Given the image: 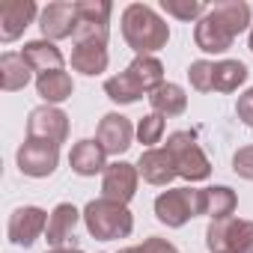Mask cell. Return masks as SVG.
Instances as JSON below:
<instances>
[{
    "label": "cell",
    "instance_id": "obj_27",
    "mask_svg": "<svg viewBox=\"0 0 253 253\" xmlns=\"http://www.w3.org/2000/svg\"><path fill=\"white\" fill-rule=\"evenodd\" d=\"M164 137V116L158 113H146L140 122H137V140L149 149H155V143H161Z\"/></svg>",
    "mask_w": 253,
    "mask_h": 253
},
{
    "label": "cell",
    "instance_id": "obj_31",
    "mask_svg": "<svg viewBox=\"0 0 253 253\" xmlns=\"http://www.w3.org/2000/svg\"><path fill=\"white\" fill-rule=\"evenodd\" d=\"M232 170H235V176L253 182V143H250V146H241V149L232 155Z\"/></svg>",
    "mask_w": 253,
    "mask_h": 253
},
{
    "label": "cell",
    "instance_id": "obj_4",
    "mask_svg": "<svg viewBox=\"0 0 253 253\" xmlns=\"http://www.w3.org/2000/svg\"><path fill=\"white\" fill-rule=\"evenodd\" d=\"M170 155H173V164H176V173L188 182H203L211 176V164L206 158V152L200 149L197 143V134L194 131H173L167 137V146H164Z\"/></svg>",
    "mask_w": 253,
    "mask_h": 253
},
{
    "label": "cell",
    "instance_id": "obj_34",
    "mask_svg": "<svg viewBox=\"0 0 253 253\" xmlns=\"http://www.w3.org/2000/svg\"><path fill=\"white\" fill-rule=\"evenodd\" d=\"M45 253H84V250L75 247V244H66V247H51V250H45Z\"/></svg>",
    "mask_w": 253,
    "mask_h": 253
},
{
    "label": "cell",
    "instance_id": "obj_1",
    "mask_svg": "<svg viewBox=\"0 0 253 253\" xmlns=\"http://www.w3.org/2000/svg\"><path fill=\"white\" fill-rule=\"evenodd\" d=\"M250 27V3L244 0H223L209 6V12L194 27V42L206 54H223L232 48L235 36Z\"/></svg>",
    "mask_w": 253,
    "mask_h": 253
},
{
    "label": "cell",
    "instance_id": "obj_32",
    "mask_svg": "<svg viewBox=\"0 0 253 253\" xmlns=\"http://www.w3.org/2000/svg\"><path fill=\"white\" fill-rule=\"evenodd\" d=\"M119 253H179L176 250V244H170L167 238H146L143 244H134V247H125V250H119Z\"/></svg>",
    "mask_w": 253,
    "mask_h": 253
},
{
    "label": "cell",
    "instance_id": "obj_25",
    "mask_svg": "<svg viewBox=\"0 0 253 253\" xmlns=\"http://www.w3.org/2000/svg\"><path fill=\"white\" fill-rule=\"evenodd\" d=\"M247 66L241 60H220L214 63V92H235L247 81Z\"/></svg>",
    "mask_w": 253,
    "mask_h": 253
},
{
    "label": "cell",
    "instance_id": "obj_24",
    "mask_svg": "<svg viewBox=\"0 0 253 253\" xmlns=\"http://www.w3.org/2000/svg\"><path fill=\"white\" fill-rule=\"evenodd\" d=\"M104 95H107L113 104H134V101H140L146 92L137 86V81H134L128 72H119V75H113V78L104 81Z\"/></svg>",
    "mask_w": 253,
    "mask_h": 253
},
{
    "label": "cell",
    "instance_id": "obj_17",
    "mask_svg": "<svg viewBox=\"0 0 253 253\" xmlns=\"http://www.w3.org/2000/svg\"><path fill=\"white\" fill-rule=\"evenodd\" d=\"M69 164L78 176H95L107 170V152L101 149L98 140H81L69 152Z\"/></svg>",
    "mask_w": 253,
    "mask_h": 253
},
{
    "label": "cell",
    "instance_id": "obj_16",
    "mask_svg": "<svg viewBox=\"0 0 253 253\" xmlns=\"http://www.w3.org/2000/svg\"><path fill=\"white\" fill-rule=\"evenodd\" d=\"M21 57H24V63H27L33 72H39V75L60 72V69L66 66L63 51H60L54 42H48V39H33V42H27V45L21 48Z\"/></svg>",
    "mask_w": 253,
    "mask_h": 253
},
{
    "label": "cell",
    "instance_id": "obj_20",
    "mask_svg": "<svg viewBox=\"0 0 253 253\" xmlns=\"http://www.w3.org/2000/svg\"><path fill=\"white\" fill-rule=\"evenodd\" d=\"M33 78V69L24 63L21 54H12L6 51L0 57V89L3 92H15V89H24Z\"/></svg>",
    "mask_w": 253,
    "mask_h": 253
},
{
    "label": "cell",
    "instance_id": "obj_26",
    "mask_svg": "<svg viewBox=\"0 0 253 253\" xmlns=\"http://www.w3.org/2000/svg\"><path fill=\"white\" fill-rule=\"evenodd\" d=\"M161 9L179 21H194V18H203L209 12V6L203 0H161Z\"/></svg>",
    "mask_w": 253,
    "mask_h": 253
},
{
    "label": "cell",
    "instance_id": "obj_6",
    "mask_svg": "<svg viewBox=\"0 0 253 253\" xmlns=\"http://www.w3.org/2000/svg\"><path fill=\"white\" fill-rule=\"evenodd\" d=\"M206 244L211 253H253V220H211L206 229Z\"/></svg>",
    "mask_w": 253,
    "mask_h": 253
},
{
    "label": "cell",
    "instance_id": "obj_13",
    "mask_svg": "<svg viewBox=\"0 0 253 253\" xmlns=\"http://www.w3.org/2000/svg\"><path fill=\"white\" fill-rule=\"evenodd\" d=\"M33 0H0V42H15L36 18Z\"/></svg>",
    "mask_w": 253,
    "mask_h": 253
},
{
    "label": "cell",
    "instance_id": "obj_9",
    "mask_svg": "<svg viewBox=\"0 0 253 253\" xmlns=\"http://www.w3.org/2000/svg\"><path fill=\"white\" fill-rule=\"evenodd\" d=\"M45 229H48V211H42L39 206H21L12 211L6 235L15 247H33Z\"/></svg>",
    "mask_w": 253,
    "mask_h": 253
},
{
    "label": "cell",
    "instance_id": "obj_7",
    "mask_svg": "<svg viewBox=\"0 0 253 253\" xmlns=\"http://www.w3.org/2000/svg\"><path fill=\"white\" fill-rule=\"evenodd\" d=\"M18 170L30 179H45L57 170L60 164V146L57 143H48V140H33L27 137L21 146H18Z\"/></svg>",
    "mask_w": 253,
    "mask_h": 253
},
{
    "label": "cell",
    "instance_id": "obj_5",
    "mask_svg": "<svg viewBox=\"0 0 253 253\" xmlns=\"http://www.w3.org/2000/svg\"><path fill=\"white\" fill-rule=\"evenodd\" d=\"M197 214H203V188H173L155 200V217L170 229L185 226Z\"/></svg>",
    "mask_w": 253,
    "mask_h": 253
},
{
    "label": "cell",
    "instance_id": "obj_10",
    "mask_svg": "<svg viewBox=\"0 0 253 253\" xmlns=\"http://www.w3.org/2000/svg\"><path fill=\"white\" fill-rule=\"evenodd\" d=\"M137 164H128V161H116V164H107L104 170V179H101V197L104 200H113V203H122L128 206V200L137 194Z\"/></svg>",
    "mask_w": 253,
    "mask_h": 253
},
{
    "label": "cell",
    "instance_id": "obj_8",
    "mask_svg": "<svg viewBox=\"0 0 253 253\" xmlns=\"http://www.w3.org/2000/svg\"><path fill=\"white\" fill-rule=\"evenodd\" d=\"M27 137L33 140H48V143H66L69 140V116L54 107V104H42L33 107L27 116Z\"/></svg>",
    "mask_w": 253,
    "mask_h": 253
},
{
    "label": "cell",
    "instance_id": "obj_21",
    "mask_svg": "<svg viewBox=\"0 0 253 253\" xmlns=\"http://www.w3.org/2000/svg\"><path fill=\"white\" fill-rule=\"evenodd\" d=\"M36 92L42 95L45 104H63L66 98H72L75 92V84H72V75L69 72H48V75H39L36 78Z\"/></svg>",
    "mask_w": 253,
    "mask_h": 253
},
{
    "label": "cell",
    "instance_id": "obj_33",
    "mask_svg": "<svg viewBox=\"0 0 253 253\" xmlns=\"http://www.w3.org/2000/svg\"><path fill=\"white\" fill-rule=\"evenodd\" d=\"M235 113H238V119L247 125V128H253V86H250L247 92L238 95V101H235Z\"/></svg>",
    "mask_w": 253,
    "mask_h": 253
},
{
    "label": "cell",
    "instance_id": "obj_30",
    "mask_svg": "<svg viewBox=\"0 0 253 253\" xmlns=\"http://www.w3.org/2000/svg\"><path fill=\"white\" fill-rule=\"evenodd\" d=\"M110 36V24H95V21H78L75 30V42H107Z\"/></svg>",
    "mask_w": 253,
    "mask_h": 253
},
{
    "label": "cell",
    "instance_id": "obj_22",
    "mask_svg": "<svg viewBox=\"0 0 253 253\" xmlns=\"http://www.w3.org/2000/svg\"><path fill=\"white\" fill-rule=\"evenodd\" d=\"M238 206V197L232 188L226 185H214V188H203V214L211 217V220H226L232 217Z\"/></svg>",
    "mask_w": 253,
    "mask_h": 253
},
{
    "label": "cell",
    "instance_id": "obj_3",
    "mask_svg": "<svg viewBox=\"0 0 253 253\" xmlns=\"http://www.w3.org/2000/svg\"><path fill=\"white\" fill-rule=\"evenodd\" d=\"M84 223L86 232L98 241H116V238H128L134 229V217L128 211V206L113 203V200H89L84 206Z\"/></svg>",
    "mask_w": 253,
    "mask_h": 253
},
{
    "label": "cell",
    "instance_id": "obj_29",
    "mask_svg": "<svg viewBox=\"0 0 253 253\" xmlns=\"http://www.w3.org/2000/svg\"><path fill=\"white\" fill-rule=\"evenodd\" d=\"M78 21H95V24H110L113 6L107 0H78Z\"/></svg>",
    "mask_w": 253,
    "mask_h": 253
},
{
    "label": "cell",
    "instance_id": "obj_35",
    "mask_svg": "<svg viewBox=\"0 0 253 253\" xmlns=\"http://www.w3.org/2000/svg\"><path fill=\"white\" fill-rule=\"evenodd\" d=\"M250 51H253V27H250Z\"/></svg>",
    "mask_w": 253,
    "mask_h": 253
},
{
    "label": "cell",
    "instance_id": "obj_15",
    "mask_svg": "<svg viewBox=\"0 0 253 253\" xmlns=\"http://www.w3.org/2000/svg\"><path fill=\"white\" fill-rule=\"evenodd\" d=\"M81 217H84V211H78L72 203H60V206H54V211L48 214L45 241H48L51 247H66Z\"/></svg>",
    "mask_w": 253,
    "mask_h": 253
},
{
    "label": "cell",
    "instance_id": "obj_2",
    "mask_svg": "<svg viewBox=\"0 0 253 253\" xmlns=\"http://www.w3.org/2000/svg\"><path fill=\"white\" fill-rule=\"evenodd\" d=\"M122 39L137 57H152L155 51L167 48L170 24L146 3H128L122 12Z\"/></svg>",
    "mask_w": 253,
    "mask_h": 253
},
{
    "label": "cell",
    "instance_id": "obj_12",
    "mask_svg": "<svg viewBox=\"0 0 253 253\" xmlns=\"http://www.w3.org/2000/svg\"><path fill=\"white\" fill-rule=\"evenodd\" d=\"M39 30L48 42L75 36L78 30V6L69 3V0H57V3H48L39 15Z\"/></svg>",
    "mask_w": 253,
    "mask_h": 253
},
{
    "label": "cell",
    "instance_id": "obj_28",
    "mask_svg": "<svg viewBox=\"0 0 253 253\" xmlns=\"http://www.w3.org/2000/svg\"><path fill=\"white\" fill-rule=\"evenodd\" d=\"M188 81L197 92H214V63L197 60L188 66Z\"/></svg>",
    "mask_w": 253,
    "mask_h": 253
},
{
    "label": "cell",
    "instance_id": "obj_11",
    "mask_svg": "<svg viewBox=\"0 0 253 253\" xmlns=\"http://www.w3.org/2000/svg\"><path fill=\"white\" fill-rule=\"evenodd\" d=\"M134 134H137V128L131 125L128 116H122V113H104L101 122H98L95 140L101 143V149L107 155H122V152H128Z\"/></svg>",
    "mask_w": 253,
    "mask_h": 253
},
{
    "label": "cell",
    "instance_id": "obj_23",
    "mask_svg": "<svg viewBox=\"0 0 253 253\" xmlns=\"http://www.w3.org/2000/svg\"><path fill=\"white\" fill-rule=\"evenodd\" d=\"M125 72L137 81V86L143 92H152V89H158L164 84V66H161L158 57H134L131 66L125 69Z\"/></svg>",
    "mask_w": 253,
    "mask_h": 253
},
{
    "label": "cell",
    "instance_id": "obj_14",
    "mask_svg": "<svg viewBox=\"0 0 253 253\" xmlns=\"http://www.w3.org/2000/svg\"><path fill=\"white\" fill-rule=\"evenodd\" d=\"M137 173L155 185V188H167L179 173H176V164H173V155L167 149H146L137 161Z\"/></svg>",
    "mask_w": 253,
    "mask_h": 253
},
{
    "label": "cell",
    "instance_id": "obj_19",
    "mask_svg": "<svg viewBox=\"0 0 253 253\" xmlns=\"http://www.w3.org/2000/svg\"><path fill=\"white\" fill-rule=\"evenodd\" d=\"M149 104H152V113H158V116H182L185 113V107H188V95H185V89L179 86V84H161L158 89H152L149 92Z\"/></svg>",
    "mask_w": 253,
    "mask_h": 253
},
{
    "label": "cell",
    "instance_id": "obj_18",
    "mask_svg": "<svg viewBox=\"0 0 253 253\" xmlns=\"http://www.w3.org/2000/svg\"><path fill=\"white\" fill-rule=\"evenodd\" d=\"M107 42H75L72 48V69L86 75V78H95L107 69Z\"/></svg>",
    "mask_w": 253,
    "mask_h": 253
}]
</instances>
